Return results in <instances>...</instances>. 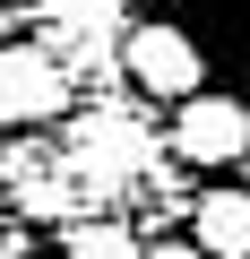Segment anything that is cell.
Wrapping results in <instances>:
<instances>
[{"mask_svg":"<svg viewBox=\"0 0 250 259\" xmlns=\"http://www.w3.org/2000/svg\"><path fill=\"white\" fill-rule=\"evenodd\" d=\"M173 164L190 173H224V164H250V95L233 87H198L173 104Z\"/></svg>","mask_w":250,"mask_h":259,"instance_id":"obj_1","label":"cell"},{"mask_svg":"<svg viewBox=\"0 0 250 259\" xmlns=\"http://www.w3.org/2000/svg\"><path fill=\"white\" fill-rule=\"evenodd\" d=\"M121 69H130V87L138 95H156V104H181V95H198L207 87V44L181 26V18H138L130 35H121Z\"/></svg>","mask_w":250,"mask_h":259,"instance_id":"obj_2","label":"cell"},{"mask_svg":"<svg viewBox=\"0 0 250 259\" xmlns=\"http://www.w3.org/2000/svg\"><path fill=\"white\" fill-rule=\"evenodd\" d=\"M61 164H69V182H78V190H121V182H138V173L156 164V130L104 104V112H86V121L69 130Z\"/></svg>","mask_w":250,"mask_h":259,"instance_id":"obj_3","label":"cell"},{"mask_svg":"<svg viewBox=\"0 0 250 259\" xmlns=\"http://www.w3.org/2000/svg\"><path fill=\"white\" fill-rule=\"evenodd\" d=\"M78 95V69L52 44H0V130H43Z\"/></svg>","mask_w":250,"mask_h":259,"instance_id":"obj_4","label":"cell"},{"mask_svg":"<svg viewBox=\"0 0 250 259\" xmlns=\"http://www.w3.org/2000/svg\"><path fill=\"white\" fill-rule=\"evenodd\" d=\"M173 18L207 44V61L233 78V95H250V0H173Z\"/></svg>","mask_w":250,"mask_h":259,"instance_id":"obj_5","label":"cell"},{"mask_svg":"<svg viewBox=\"0 0 250 259\" xmlns=\"http://www.w3.org/2000/svg\"><path fill=\"white\" fill-rule=\"evenodd\" d=\"M190 233H198L207 259H250V190H198Z\"/></svg>","mask_w":250,"mask_h":259,"instance_id":"obj_6","label":"cell"},{"mask_svg":"<svg viewBox=\"0 0 250 259\" xmlns=\"http://www.w3.org/2000/svg\"><path fill=\"white\" fill-rule=\"evenodd\" d=\"M61 259H147V242L121 216H78V225H61Z\"/></svg>","mask_w":250,"mask_h":259,"instance_id":"obj_7","label":"cell"},{"mask_svg":"<svg viewBox=\"0 0 250 259\" xmlns=\"http://www.w3.org/2000/svg\"><path fill=\"white\" fill-rule=\"evenodd\" d=\"M147 259H207V250H198V233H190V242H147Z\"/></svg>","mask_w":250,"mask_h":259,"instance_id":"obj_8","label":"cell"},{"mask_svg":"<svg viewBox=\"0 0 250 259\" xmlns=\"http://www.w3.org/2000/svg\"><path fill=\"white\" fill-rule=\"evenodd\" d=\"M0 259H26V225H18V216L0 225Z\"/></svg>","mask_w":250,"mask_h":259,"instance_id":"obj_9","label":"cell"},{"mask_svg":"<svg viewBox=\"0 0 250 259\" xmlns=\"http://www.w3.org/2000/svg\"><path fill=\"white\" fill-rule=\"evenodd\" d=\"M0 44H9V18H0Z\"/></svg>","mask_w":250,"mask_h":259,"instance_id":"obj_10","label":"cell"}]
</instances>
